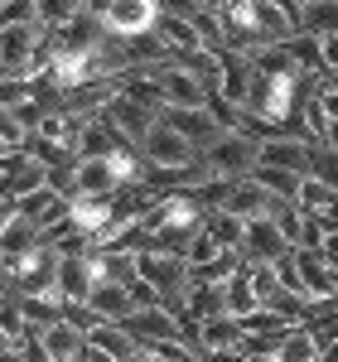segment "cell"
Listing matches in <instances>:
<instances>
[{"instance_id":"cell-1","label":"cell","mask_w":338,"mask_h":362,"mask_svg":"<svg viewBox=\"0 0 338 362\" xmlns=\"http://www.w3.org/2000/svg\"><path fill=\"white\" fill-rule=\"evenodd\" d=\"M102 20L112 29V39H150L165 20V5L160 0H112Z\"/></svg>"},{"instance_id":"cell-20","label":"cell","mask_w":338,"mask_h":362,"mask_svg":"<svg viewBox=\"0 0 338 362\" xmlns=\"http://www.w3.org/2000/svg\"><path fill=\"white\" fill-rule=\"evenodd\" d=\"M252 309H261V295H256V285H252V261H247L237 276L227 280V314L242 319V314H252Z\"/></svg>"},{"instance_id":"cell-33","label":"cell","mask_w":338,"mask_h":362,"mask_svg":"<svg viewBox=\"0 0 338 362\" xmlns=\"http://www.w3.org/2000/svg\"><path fill=\"white\" fill-rule=\"evenodd\" d=\"M324 145H329V150H338V121H329V136H324Z\"/></svg>"},{"instance_id":"cell-7","label":"cell","mask_w":338,"mask_h":362,"mask_svg":"<svg viewBox=\"0 0 338 362\" xmlns=\"http://www.w3.org/2000/svg\"><path fill=\"white\" fill-rule=\"evenodd\" d=\"M314 165V145L300 136H271L261 140V165L256 169H290V174H310Z\"/></svg>"},{"instance_id":"cell-27","label":"cell","mask_w":338,"mask_h":362,"mask_svg":"<svg viewBox=\"0 0 338 362\" xmlns=\"http://www.w3.org/2000/svg\"><path fill=\"white\" fill-rule=\"evenodd\" d=\"M218 256H223V247L213 242V232H208V227H203V232H198L194 242H189V251H184V261H189V271H203V266H213Z\"/></svg>"},{"instance_id":"cell-30","label":"cell","mask_w":338,"mask_h":362,"mask_svg":"<svg viewBox=\"0 0 338 362\" xmlns=\"http://www.w3.org/2000/svg\"><path fill=\"white\" fill-rule=\"evenodd\" d=\"M49 189L73 203V198H78V160H68V165H54V169H49Z\"/></svg>"},{"instance_id":"cell-11","label":"cell","mask_w":338,"mask_h":362,"mask_svg":"<svg viewBox=\"0 0 338 362\" xmlns=\"http://www.w3.org/2000/svg\"><path fill=\"white\" fill-rule=\"evenodd\" d=\"M295 266H300V280H305V295H310V300H329V295H338V271L329 266L324 251L295 247Z\"/></svg>"},{"instance_id":"cell-34","label":"cell","mask_w":338,"mask_h":362,"mask_svg":"<svg viewBox=\"0 0 338 362\" xmlns=\"http://www.w3.org/2000/svg\"><path fill=\"white\" fill-rule=\"evenodd\" d=\"M295 5H310V0H295Z\"/></svg>"},{"instance_id":"cell-16","label":"cell","mask_w":338,"mask_h":362,"mask_svg":"<svg viewBox=\"0 0 338 362\" xmlns=\"http://www.w3.org/2000/svg\"><path fill=\"white\" fill-rule=\"evenodd\" d=\"M39 334H44V348H49V358H54V362H83L87 334H78L68 319H63V324H49V329H39Z\"/></svg>"},{"instance_id":"cell-29","label":"cell","mask_w":338,"mask_h":362,"mask_svg":"<svg viewBox=\"0 0 338 362\" xmlns=\"http://www.w3.org/2000/svg\"><path fill=\"white\" fill-rule=\"evenodd\" d=\"M0 25H39V0H5Z\"/></svg>"},{"instance_id":"cell-14","label":"cell","mask_w":338,"mask_h":362,"mask_svg":"<svg viewBox=\"0 0 338 362\" xmlns=\"http://www.w3.org/2000/svg\"><path fill=\"white\" fill-rule=\"evenodd\" d=\"M227 213H237V218H247V223H252V218H266V213H271V194L256 184L252 174H247V179H232Z\"/></svg>"},{"instance_id":"cell-6","label":"cell","mask_w":338,"mask_h":362,"mask_svg":"<svg viewBox=\"0 0 338 362\" xmlns=\"http://www.w3.org/2000/svg\"><path fill=\"white\" fill-rule=\"evenodd\" d=\"M290 237H285L281 227L271 223V218H252L247 223V237H242V256L252 261V266H276L281 256H290Z\"/></svg>"},{"instance_id":"cell-13","label":"cell","mask_w":338,"mask_h":362,"mask_svg":"<svg viewBox=\"0 0 338 362\" xmlns=\"http://www.w3.org/2000/svg\"><path fill=\"white\" fill-rule=\"evenodd\" d=\"M58 290L68 295V305H87L92 290H97V271H92V256H63V271H58Z\"/></svg>"},{"instance_id":"cell-24","label":"cell","mask_w":338,"mask_h":362,"mask_svg":"<svg viewBox=\"0 0 338 362\" xmlns=\"http://www.w3.org/2000/svg\"><path fill=\"white\" fill-rule=\"evenodd\" d=\"M252 179H256V184H261L271 198H290V203L300 198V184H305V174H290V169H256Z\"/></svg>"},{"instance_id":"cell-22","label":"cell","mask_w":338,"mask_h":362,"mask_svg":"<svg viewBox=\"0 0 338 362\" xmlns=\"http://www.w3.org/2000/svg\"><path fill=\"white\" fill-rule=\"evenodd\" d=\"M208 232H213V242L223 251H242V237H247V218H237V213H213L208 218Z\"/></svg>"},{"instance_id":"cell-36","label":"cell","mask_w":338,"mask_h":362,"mask_svg":"<svg viewBox=\"0 0 338 362\" xmlns=\"http://www.w3.org/2000/svg\"><path fill=\"white\" fill-rule=\"evenodd\" d=\"M160 5H165V0H160Z\"/></svg>"},{"instance_id":"cell-9","label":"cell","mask_w":338,"mask_h":362,"mask_svg":"<svg viewBox=\"0 0 338 362\" xmlns=\"http://www.w3.org/2000/svg\"><path fill=\"white\" fill-rule=\"evenodd\" d=\"M102 116H107V121H112V126H116L126 140H131L136 150H141V140L150 136L155 126H160V112H150V107H141V102H131L126 92H121V97H116V102H112Z\"/></svg>"},{"instance_id":"cell-15","label":"cell","mask_w":338,"mask_h":362,"mask_svg":"<svg viewBox=\"0 0 338 362\" xmlns=\"http://www.w3.org/2000/svg\"><path fill=\"white\" fill-rule=\"evenodd\" d=\"M87 305L97 309V319H107V324H121V319H131V314H136L131 285H112V280H102V285L92 290V300H87Z\"/></svg>"},{"instance_id":"cell-5","label":"cell","mask_w":338,"mask_h":362,"mask_svg":"<svg viewBox=\"0 0 338 362\" xmlns=\"http://www.w3.org/2000/svg\"><path fill=\"white\" fill-rule=\"evenodd\" d=\"M39 189H49V165L44 160H34L29 150H15V155L0 160V194L5 198H29Z\"/></svg>"},{"instance_id":"cell-3","label":"cell","mask_w":338,"mask_h":362,"mask_svg":"<svg viewBox=\"0 0 338 362\" xmlns=\"http://www.w3.org/2000/svg\"><path fill=\"white\" fill-rule=\"evenodd\" d=\"M155 83H160V97H165V112L169 107H179V112H189V107H208L213 102V92H208V83L198 78V73H189L184 63H165L160 73H150Z\"/></svg>"},{"instance_id":"cell-23","label":"cell","mask_w":338,"mask_h":362,"mask_svg":"<svg viewBox=\"0 0 338 362\" xmlns=\"http://www.w3.org/2000/svg\"><path fill=\"white\" fill-rule=\"evenodd\" d=\"M295 203H300V208H305L310 218H324V213H329V208L338 203V194L329 189V184H324V179L305 174V184H300V198H295Z\"/></svg>"},{"instance_id":"cell-26","label":"cell","mask_w":338,"mask_h":362,"mask_svg":"<svg viewBox=\"0 0 338 362\" xmlns=\"http://www.w3.org/2000/svg\"><path fill=\"white\" fill-rule=\"evenodd\" d=\"M29 136H34V131H29V126H25V121H20L15 112H0V150H5V155L25 150Z\"/></svg>"},{"instance_id":"cell-8","label":"cell","mask_w":338,"mask_h":362,"mask_svg":"<svg viewBox=\"0 0 338 362\" xmlns=\"http://www.w3.org/2000/svg\"><path fill=\"white\" fill-rule=\"evenodd\" d=\"M141 155H145V165H194L198 160V150L174 126H165V121L141 140Z\"/></svg>"},{"instance_id":"cell-2","label":"cell","mask_w":338,"mask_h":362,"mask_svg":"<svg viewBox=\"0 0 338 362\" xmlns=\"http://www.w3.org/2000/svg\"><path fill=\"white\" fill-rule=\"evenodd\" d=\"M203 160L213 165L218 179H247V174H256V165H261V140L242 136V131H227Z\"/></svg>"},{"instance_id":"cell-25","label":"cell","mask_w":338,"mask_h":362,"mask_svg":"<svg viewBox=\"0 0 338 362\" xmlns=\"http://www.w3.org/2000/svg\"><path fill=\"white\" fill-rule=\"evenodd\" d=\"M78 15H87V0H39V25L49 29V34L73 25Z\"/></svg>"},{"instance_id":"cell-32","label":"cell","mask_w":338,"mask_h":362,"mask_svg":"<svg viewBox=\"0 0 338 362\" xmlns=\"http://www.w3.org/2000/svg\"><path fill=\"white\" fill-rule=\"evenodd\" d=\"M83 362H116L112 353H102V348H92V343H87V353H83Z\"/></svg>"},{"instance_id":"cell-17","label":"cell","mask_w":338,"mask_h":362,"mask_svg":"<svg viewBox=\"0 0 338 362\" xmlns=\"http://www.w3.org/2000/svg\"><path fill=\"white\" fill-rule=\"evenodd\" d=\"M198 343H203V353H218V348H242L247 334H242V324L232 319V314H218V319H203L198 324ZM198 353V358H203Z\"/></svg>"},{"instance_id":"cell-18","label":"cell","mask_w":338,"mask_h":362,"mask_svg":"<svg viewBox=\"0 0 338 362\" xmlns=\"http://www.w3.org/2000/svg\"><path fill=\"white\" fill-rule=\"evenodd\" d=\"M300 34H314V39H338V0H310L300 5Z\"/></svg>"},{"instance_id":"cell-10","label":"cell","mask_w":338,"mask_h":362,"mask_svg":"<svg viewBox=\"0 0 338 362\" xmlns=\"http://www.w3.org/2000/svg\"><path fill=\"white\" fill-rule=\"evenodd\" d=\"M131 140L116 131L107 116H87L83 131H78V160H102V155H116V150H126Z\"/></svg>"},{"instance_id":"cell-35","label":"cell","mask_w":338,"mask_h":362,"mask_svg":"<svg viewBox=\"0 0 338 362\" xmlns=\"http://www.w3.org/2000/svg\"><path fill=\"white\" fill-rule=\"evenodd\" d=\"M0 5H5V0H0Z\"/></svg>"},{"instance_id":"cell-21","label":"cell","mask_w":338,"mask_h":362,"mask_svg":"<svg viewBox=\"0 0 338 362\" xmlns=\"http://www.w3.org/2000/svg\"><path fill=\"white\" fill-rule=\"evenodd\" d=\"M266 218L290 237V247H300V237H305V208H300V203H290V198H271V213H266Z\"/></svg>"},{"instance_id":"cell-19","label":"cell","mask_w":338,"mask_h":362,"mask_svg":"<svg viewBox=\"0 0 338 362\" xmlns=\"http://www.w3.org/2000/svg\"><path fill=\"white\" fill-rule=\"evenodd\" d=\"M227 314V285H213V280H194V290H189V319H218Z\"/></svg>"},{"instance_id":"cell-31","label":"cell","mask_w":338,"mask_h":362,"mask_svg":"<svg viewBox=\"0 0 338 362\" xmlns=\"http://www.w3.org/2000/svg\"><path fill=\"white\" fill-rule=\"evenodd\" d=\"M319 102H324V112H329V121H338V92H319Z\"/></svg>"},{"instance_id":"cell-12","label":"cell","mask_w":338,"mask_h":362,"mask_svg":"<svg viewBox=\"0 0 338 362\" xmlns=\"http://www.w3.org/2000/svg\"><path fill=\"white\" fill-rule=\"evenodd\" d=\"M126 189L121 179H116V165L112 155H102V160H78V198H116Z\"/></svg>"},{"instance_id":"cell-4","label":"cell","mask_w":338,"mask_h":362,"mask_svg":"<svg viewBox=\"0 0 338 362\" xmlns=\"http://www.w3.org/2000/svg\"><path fill=\"white\" fill-rule=\"evenodd\" d=\"M160 121H165V126H174V131L189 140L198 155H208V150H213V145H218V140L227 136V126L218 121V116H213V107H189V112L169 107V112L160 116Z\"/></svg>"},{"instance_id":"cell-28","label":"cell","mask_w":338,"mask_h":362,"mask_svg":"<svg viewBox=\"0 0 338 362\" xmlns=\"http://www.w3.org/2000/svg\"><path fill=\"white\" fill-rule=\"evenodd\" d=\"M314 179H324L329 189L338 194V150H329V145H314V165H310Z\"/></svg>"}]
</instances>
